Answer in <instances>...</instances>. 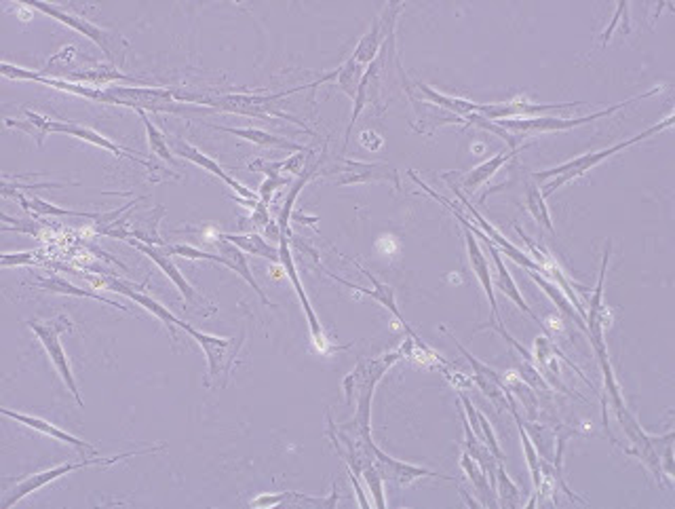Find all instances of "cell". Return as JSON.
I'll return each mask as SVG.
<instances>
[{
    "label": "cell",
    "mask_w": 675,
    "mask_h": 509,
    "mask_svg": "<svg viewBox=\"0 0 675 509\" xmlns=\"http://www.w3.org/2000/svg\"><path fill=\"white\" fill-rule=\"evenodd\" d=\"M661 91H662V87H654V89L646 91V94H642V96H636V97H631V100L614 104V106H610L606 110H599V113L589 114V117L562 119V117H549V114H543V117H532V119H503V121H494V123H498L500 127H503V129L511 131V134H515V136H520V138H523L526 134H549V131H568V129H574V127L593 123V121H597V119L610 117V114L619 113L621 108H625L627 104L646 100V97H653L656 94H661Z\"/></svg>",
    "instance_id": "5b68a950"
},
{
    "label": "cell",
    "mask_w": 675,
    "mask_h": 509,
    "mask_svg": "<svg viewBox=\"0 0 675 509\" xmlns=\"http://www.w3.org/2000/svg\"><path fill=\"white\" fill-rule=\"evenodd\" d=\"M529 275H532V280H534V281H537V283H538V286H540V288H543V290L546 292V296H549V298L553 300V303H555L557 306H560V309L563 311V313H566V315L572 317V320H574L576 323H579V326H580V328H583V330H585V321H583V317H580L579 313H576L574 305H572V303H570V298H566V296H563V294L560 292V286H557V288H555V283L549 281V280H546V277H543V275L534 273V271H529Z\"/></svg>",
    "instance_id": "8d00e7d4"
},
{
    "label": "cell",
    "mask_w": 675,
    "mask_h": 509,
    "mask_svg": "<svg viewBox=\"0 0 675 509\" xmlns=\"http://www.w3.org/2000/svg\"><path fill=\"white\" fill-rule=\"evenodd\" d=\"M220 239L232 243L237 246L238 250H243L246 254H252V256H260L271 260V263H279V246H271L264 237L258 233H247V235H230V233H222Z\"/></svg>",
    "instance_id": "f546056e"
},
{
    "label": "cell",
    "mask_w": 675,
    "mask_h": 509,
    "mask_svg": "<svg viewBox=\"0 0 675 509\" xmlns=\"http://www.w3.org/2000/svg\"><path fill=\"white\" fill-rule=\"evenodd\" d=\"M306 87L308 85L294 87V89L281 91V94H271V96L229 94V96H218V97H203V96L182 94V102L205 104V106H212L215 110H224V113H235V114H246V117H255V119H283V121H289V123L302 127L306 134H312V131L304 125V121L296 119V117H292V114L283 113V110H281L283 97L298 94V91L306 89Z\"/></svg>",
    "instance_id": "7a4b0ae2"
},
{
    "label": "cell",
    "mask_w": 675,
    "mask_h": 509,
    "mask_svg": "<svg viewBox=\"0 0 675 509\" xmlns=\"http://www.w3.org/2000/svg\"><path fill=\"white\" fill-rule=\"evenodd\" d=\"M218 246H220V254H209V252L199 250V247L182 246V243H176V246H167L165 250L169 254H171V256H182V258H188V260H212V263H220V264H222V267L235 271V273L241 275L243 280H246L249 283V286L254 288V292L258 294L262 303H264L266 306H272L271 300L266 298L264 290H262V288H260V283L255 281V277L252 275V271H249L246 252L238 250L237 246H232V243H229V241L218 243Z\"/></svg>",
    "instance_id": "9c48e42d"
},
{
    "label": "cell",
    "mask_w": 675,
    "mask_h": 509,
    "mask_svg": "<svg viewBox=\"0 0 675 509\" xmlns=\"http://www.w3.org/2000/svg\"><path fill=\"white\" fill-rule=\"evenodd\" d=\"M509 410L511 414L515 416V423H517V430H520V438H521V444H523V453H526V459H528V467H529V473H532V482H534V493H538L540 488V482H543V470H540V456L537 453V448H534L532 439H529V436L526 433V430H523V423H521V416L520 413H517V404L513 397H511V404H509Z\"/></svg>",
    "instance_id": "1f68e13d"
},
{
    "label": "cell",
    "mask_w": 675,
    "mask_h": 509,
    "mask_svg": "<svg viewBox=\"0 0 675 509\" xmlns=\"http://www.w3.org/2000/svg\"><path fill=\"white\" fill-rule=\"evenodd\" d=\"M106 94V104H116V106H127L133 110H153V113H182V106H178L176 91L162 89V87H123V85H110L102 87Z\"/></svg>",
    "instance_id": "52a82bcc"
},
{
    "label": "cell",
    "mask_w": 675,
    "mask_h": 509,
    "mask_svg": "<svg viewBox=\"0 0 675 509\" xmlns=\"http://www.w3.org/2000/svg\"><path fill=\"white\" fill-rule=\"evenodd\" d=\"M363 72H365L363 66L354 62L353 57H348V60L336 71L338 89L345 91V94L351 97L353 102H354V97H357V91H359L361 79H363Z\"/></svg>",
    "instance_id": "836d02e7"
},
{
    "label": "cell",
    "mask_w": 675,
    "mask_h": 509,
    "mask_svg": "<svg viewBox=\"0 0 675 509\" xmlns=\"http://www.w3.org/2000/svg\"><path fill=\"white\" fill-rule=\"evenodd\" d=\"M361 476L365 478V482H368L370 490H371V495H374L376 507H380V509H382V507H387V501H384V490H382V482H384V480H382V476H380V471L376 470L374 463H370V465H365V467H363V471H361Z\"/></svg>",
    "instance_id": "ab89813d"
},
{
    "label": "cell",
    "mask_w": 675,
    "mask_h": 509,
    "mask_svg": "<svg viewBox=\"0 0 675 509\" xmlns=\"http://www.w3.org/2000/svg\"><path fill=\"white\" fill-rule=\"evenodd\" d=\"M138 114H139V119H142L144 127H146L150 150H153L154 154H159V157H161L162 161H167V163H171L173 167H178V159L173 157V153H171V148H169V142H167L165 134H162V131H159V127L153 125V121L148 119V114H146V113H142V110H139Z\"/></svg>",
    "instance_id": "d590c367"
},
{
    "label": "cell",
    "mask_w": 675,
    "mask_h": 509,
    "mask_svg": "<svg viewBox=\"0 0 675 509\" xmlns=\"http://www.w3.org/2000/svg\"><path fill=\"white\" fill-rule=\"evenodd\" d=\"M462 229H464V241H467V252H469L471 269H473V273L477 275V280H479L481 288H484L488 300H490L492 320L498 321V323H503V317H500V313H498L496 296H494V283H492L490 264H488V258L484 256V252H481L479 243H477L473 233H471V230L467 227H462Z\"/></svg>",
    "instance_id": "7402d4cb"
},
{
    "label": "cell",
    "mask_w": 675,
    "mask_h": 509,
    "mask_svg": "<svg viewBox=\"0 0 675 509\" xmlns=\"http://www.w3.org/2000/svg\"><path fill=\"white\" fill-rule=\"evenodd\" d=\"M176 153H178L182 159L190 161V163L199 165V167H203V170H205V171L213 173V176H215V178H220V180H222V182L226 184V187H230L232 190H235V193H237L238 196H241V199H247V201H258V199H260V196L255 195L254 190H249V188L243 187L241 182L235 180V178H232L230 173H226V171L222 170V167H220L218 163H215V161H213L212 157H207L205 153H201V150L192 146V144L184 142V140H178V142H176Z\"/></svg>",
    "instance_id": "ffe728a7"
},
{
    "label": "cell",
    "mask_w": 675,
    "mask_h": 509,
    "mask_svg": "<svg viewBox=\"0 0 675 509\" xmlns=\"http://www.w3.org/2000/svg\"><path fill=\"white\" fill-rule=\"evenodd\" d=\"M461 467H462V471L467 473L469 482L473 484L475 493L479 495L481 505H492V507H496V505H498V501H494V499H492V495H496V493H494V488H492V484H490V478H488V473H486L484 470H481L479 463H477V461L473 459V456H471V455L467 453V450H464V453H462Z\"/></svg>",
    "instance_id": "4dcf8cb0"
},
{
    "label": "cell",
    "mask_w": 675,
    "mask_h": 509,
    "mask_svg": "<svg viewBox=\"0 0 675 509\" xmlns=\"http://www.w3.org/2000/svg\"><path fill=\"white\" fill-rule=\"evenodd\" d=\"M38 260V252H17V254H3L0 264L3 267H23V264H34Z\"/></svg>",
    "instance_id": "60d3db41"
},
{
    "label": "cell",
    "mask_w": 675,
    "mask_h": 509,
    "mask_svg": "<svg viewBox=\"0 0 675 509\" xmlns=\"http://www.w3.org/2000/svg\"><path fill=\"white\" fill-rule=\"evenodd\" d=\"M627 7H629V4H627V3H621V4H619V7H616V13H614V20H612V24H610V26L606 28V30H604V34H602V45H604V47H606V45H608V40H610V38H612V32H614V28H616V26H619V21H621V15H622V11H625Z\"/></svg>",
    "instance_id": "f6af8a7d"
},
{
    "label": "cell",
    "mask_w": 675,
    "mask_h": 509,
    "mask_svg": "<svg viewBox=\"0 0 675 509\" xmlns=\"http://www.w3.org/2000/svg\"><path fill=\"white\" fill-rule=\"evenodd\" d=\"M401 357H404V351L401 346L397 351L387 353V355L374 357V360H361L351 374L345 379V396L346 402L353 404L357 402V410H354V421H353V430L357 439H361L363 444L374 442L371 439V400H374V391L376 385L380 383L384 372L388 368H393Z\"/></svg>",
    "instance_id": "6da1fadb"
},
{
    "label": "cell",
    "mask_w": 675,
    "mask_h": 509,
    "mask_svg": "<svg viewBox=\"0 0 675 509\" xmlns=\"http://www.w3.org/2000/svg\"><path fill=\"white\" fill-rule=\"evenodd\" d=\"M526 207H528V212L532 213V218L537 220L538 224H543V227L546 230H549V233L555 235V229H553V220H551L549 207H546V204H545V196H543V193H540V188L534 187V184H528Z\"/></svg>",
    "instance_id": "74e56055"
},
{
    "label": "cell",
    "mask_w": 675,
    "mask_h": 509,
    "mask_svg": "<svg viewBox=\"0 0 675 509\" xmlns=\"http://www.w3.org/2000/svg\"><path fill=\"white\" fill-rule=\"evenodd\" d=\"M252 222L254 227H260V229H266L271 224V213H269V205L262 204V201H258V205L254 207V213H252Z\"/></svg>",
    "instance_id": "ee69618b"
},
{
    "label": "cell",
    "mask_w": 675,
    "mask_h": 509,
    "mask_svg": "<svg viewBox=\"0 0 675 509\" xmlns=\"http://www.w3.org/2000/svg\"><path fill=\"white\" fill-rule=\"evenodd\" d=\"M37 286L40 288V290H46V292L63 294V296L93 298V300H97V303H102V305H108V306H114V309L127 311V306L119 305V303H114V300L104 298L102 294H96L93 290H85V288L74 286V283H70V281H66V280H62V277H45V280H38V281H37Z\"/></svg>",
    "instance_id": "f1b7e54d"
},
{
    "label": "cell",
    "mask_w": 675,
    "mask_h": 509,
    "mask_svg": "<svg viewBox=\"0 0 675 509\" xmlns=\"http://www.w3.org/2000/svg\"><path fill=\"white\" fill-rule=\"evenodd\" d=\"M3 195H4V196L15 195V199L20 201L23 210L37 213V216H77V218H89V220H97V218H100V213H87V212L63 210V207H57V205H54V204H49V201L38 199V196H23L21 193H17V190H11V188H7V187H3Z\"/></svg>",
    "instance_id": "83f0119b"
},
{
    "label": "cell",
    "mask_w": 675,
    "mask_h": 509,
    "mask_svg": "<svg viewBox=\"0 0 675 509\" xmlns=\"http://www.w3.org/2000/svg\"><path fill=\"white\" fill-rule=\"evenodd\" d=\"M131 243L133 247H138L139 252L146 254V256L153 260V263L159 267L162 273H165L169 280H171L173 283H176V288L179 290V294H182L184 300L192 306H205L207 300L199 296V292L195 290V288L190 286V281L186 280V277L182 275V271H179L176 267V263L171 260V254H169L165 247H159V246H146V243H139L136 239H127Z\"/></svg>",
    "instance_id": "5bb4252c"
},
{
    "label": "cell",
    "mask_w": 675,
    "mask_h": 509,
    "mask_svg": "<svg viewBox=\"0 0 675 509\" xmlns=\"http://www.w3.org/2000/svg\"><path fill=\"white\" fill-rule=\"evenodd\" d=\"M517 154V150H503V153H498L496 157L488 159L484 161L481 165H477L471 170L469 173H464V176L461 178V184H458V188H464L467 193H473V190H477L479 187H484V184L490 180V178L496 173L500 167H503L506 161H511Z\"/></svg>",
    "instance_id": "d4e9b609"
},
{
    "label": "cell",
    "mask_w": 675,
    "mask_h": 509,
    "mask_svg": "<svg viewBox=\"0 0 675 509\" xmlns=\"http://www.w3.org/2000/svg\"><path fill=\"white\" fill-rule=\"evenodd\" d=\"M74 54H77V49H74L72 45H70V47H63V49L60 51V54L54 55L49 62H46L45 71H51V68H62V71H63V68H68V63L72 62Z\"/></svg>",
    "instance_id": "7bdbcfd3"
},
{
    "label": "cell",
    "mask_w": 675,
    "mask_h": 509,
    "mask_svg": "<svg viewBox=\"0 0 675 509\" xmlns=\"http://www.w3.org/2000/svg\"><path fill=\"white\" fill-rule=\"evenodd\" d=\"M496 496H498V505L503 507H517L521 503V495L520 488H517L513 480L506 476V470L503 465V461L498 463L496 467Z\"/></svg>",
    "instance_id": "f35d334b"
},
{
    "label": "cell",
    "mask_w": 675,
    "mask_h": 509,
    "mask_svg": "<svg viewBox=\"0 0 675 509\" xmlns=\"http://www.w3.org/2000/svg\"><path fill=\"white\" fill-rule=\"evenodd\" d=\"M46 129H49V134H66V136L79 138V140L89 142V144H93V146L108 150V153H112L114 157H119V159H121V157H123V159H129V161H133V163L144 165V167H146V170H150V171L154 170V167L150 165L148 161H144V159L136 157V154H133L131 150H127V148H123V146H119V144H114L112 140H108V138H104L102 134H97V131H93V129H89V127H85V125H79V123H63V121H51V119H49V127H46Z\"/></svg>",
    "instance_id": "2e32d148"
},
{
    "label": "cell",
    "mask_w": 675,
    "mask_h": 509,
    "mask_svg": "<svg viewBox=\"0 0 675 509\" xmlns=\"http://www.w3.org/2000/svg\"><path fill=\"white\" fill-rule=\"evenodd\" d=\"M252 170H258V171H264L266 173V180L260 184V190H258V196L262 204L269 205L272 201V195L277 193V188L281 187H288V178H283L281 173V165L279 163H266V161H255V163H252Z\"/></svg>",
    "instance_id": "d6a6232c"
},
{
    "label": "cell",
    "mask_w": 675,
    "mask_h": 509,
    "mask_svg": "<svg viewBox=\"0 0 675 509\" xmlns=\"http://www.w3.org/2000/svg\"><path fill=\"white\" fill-rule=\"evenodd\" d=\"M179 328L188 334L190 338H195V343L201 346L203 353L207 357V368L209 374L205 379V385H212V379H220V374L229 376L235 368L238 351H241L243 343H246V332L241 334L238 338H220V337H212V334L199 332L196 328H192L190 323L182 321Z\"/></svg>",
    "instance_id": "ba28073f"
},
{
    "label": "cell",
    "mask_w": 675,
    "mask_h": 509,
    "mask_svg": "<svg viewBox=\"0 0 675 509\" xmlns=\"http://www.w3.org/2000/svg\"><path fill=\"white\" fill-rule=\"evenodd\" d=\"M288 503V505H311V507H336L338 505V493L336 484L331 495L325 496H306L302 493H279V495H262L252 501V507H275Z\"/></svg>",
    "instance_id": "cb8c5ba5"
},
{
    "label": "cell",
    "mask_w": 675,
    "mask_h": 509,
    "mask_svg": "<svg viewBox=\"0 0 675 509\" xmlns=\"http://www.w3.org/2000/svg\"><path fill=\"white\" fill-rule=\"evenodd\" d=\"M26 326L30 328L34 334H37V338L40 340V345L45 346V351H46V355H49L51 363H54L57 372H60L63 383H66V387L70 389V393L74 396V400H77L79 406L83 408L85 402H83V397H80L79 385H77V380H74L72 368H70L68 355H66V351H63V345L60 340L63 332H68V330L74 328V323L70 321L68 315H57V317H51V320H43V321L30 320V321H26Z\"/></svg>",
    "instance_id": "8992f818"
},
{
    "label": "cell",
    "mask_w": 675,
    "mask_h": 509,
    "mask_svg": "<svg viewBox=\"0 0 675 509\" xmlns=\"http://www.w3.org/2000/svg\"><path fill=\"white\" fill-rule=\"evenodd\" d=\"M213 127V129L218 131H226V134H232L237 138H243V140L247 142H254L258 144V146H264V148H285V150H294V153H308V148L302 146V144H296L292 140H288V138H281V136H272L269 134V131H262V129H254V127H220V125H209Z\"/></svg>",
    "instance_id": "603a6c76"
},
{
    "label": "cell",
    "mask_w": 675,
    "mask_h": 509,
    "mask_svg": "<svg viewBox=\"0 0 675 509\" xmlns=\"http://www.w3.org/2000/svg\"><path fill=\"white\" fill-rule=\"evenodd\" d=\"M534 357H537V362L540 363V368H543V372L553 376V380H555V383L560 385V389L566 391V387H563L560 383V363H557V357H563V355H562L560 351L555 349V345H553L551 340L546 338V337H537V340H534ZM563 360H566L570 363V366H572L576 370V372L583 376V372H580V370L574 366V362H570L568 357H563ZM583 379H585V376H583ZM587 383H589V380H587Z\"/></svg>",
    "instance_id": "484cf974"
},
{
    "label": "cell",
    "mask_w": 675,
    "mask_h": 509,
    "mask_svg": "<svg viewBox=\"0 0 675 509\" xmlns=\"http://www.w3.org/2000/svg\"><path fill=\"white\" fill-rule=\"evenodd\" d=\"M353 264H354V267H357V269L361 271V273H363V275H365V277H368V280L371 281V286H374V288H371V290H368V288L354 286V283L346 281V280H342V277L334 275V273H331V271H328V269H323V271H325V273H328V275L331 277V280H336L338 283H342V286L351 288V290H354V292H361V294H365V296H370L371 300H376V303H380V305L384 306V309H387V311H388V313H391V315L395 317V320H397V321H399V326L405 330V334H407V337H410V338H414V340H421V338H418V334L414 332V330H412L410 326H407V321L404 320V315H401V311L397 309V303H395V290H393V288H391V286H387V283H382L380 280H378V277H376V275H371L368 269H363V267H361V264L357 263V260H353Z\"/></svg>",
    "instance_id": "9a60e30c"
},
{
    "label": "cell",
    "mask_w": 675,
    "mask_h": 509,
    "mask_svg": "<svg viewBox=\"0 0 675 509\" xmlns=\"http://www.w3.org/2000/svg\"><path fill=\"white\" fill-rule=\"evenodd\" d=\"M452 188H454V193H456L458 199H461V201H462V205H464V207H467V210H469L471 213H473V218L477 220V222H479V227H481L479 230H481V233H484V235L488 237V239H490L492 243H498V246H500V250L506 252V256H509L511 260H515V263H517V264H520V267H526L528 271H534V273H538V271H540V275H545L543 267H540V264L537 263V260H534V258H529V256H528V254H523V252L520 250V247L513 246V243H511L509 239H506V237H504L503 233H500V230H498L496 227H494V224L488 222V220H486L484 216H481V213H479V212H477L473 205H471V201L467 199V196H464V195H462V190H461V188H458V187H456V184H454V187H452Z\"/></svg>",
    "instance_id": "ac0fdd59"
},
{
    "label": "cell",
    "mask_w": 675,
    "mask_h": 509,
    "mask_svg": "<svg viewBox=\"0 0 675 509\" xmlns=\"http://www.w3.org/2000/svg\"><path fill=\"white\" fill-rule=\"evenodd\" d=\"M26 7L30 9H37V11H43V13L51 15L54 20L62 21V24H66L68 28H72V30H77L83 34V37H87L89 40H93V43L97 45L104 51V55L108 57L110 62H114V51H112V34L102 30L100 26L91 24V21H87L85 17H79V15H72L68 13V11H63L60 7H55V4H46V3H38V0H34V3H26Z\"/></svg>",
    "instance_id": "7c38bea8"
},
{
    "label": "cell",
    "mask_w": 675,
    "mask_h": 509,
    "mask_svg": "<svg viewBox=\"0 0 675 509\" xmlns=\"http://www.w3.org/2000/svg\"><path fill=\"white\" fill-rule=\"evenodd\" d=\"M671 125H673V114H669V117H667L665 121H662V123L648 127V129H644L642 134H638V136L629 138V140L614 144V146H610V148L596 150V153L580 154V157H576V159H572V161H566V163L553 167V170L537 171V173H534V178H537V180H549V178H553L551 182H546V184H545V187H543V190H540V193H543V196L546 199V196L555 193L557 188H562L563 184H568V182L576 180V178L585 176L587 171H591L593 167L602 163V161L610 159V157H612V154L621 153V150H625V148L633 146V144H638V142L646 140V138H650V136H654V134H661L662 129H667V127H671Z\"/></svg>",
    "instance_id": "3957f363"
},
{
    "label": "cell",
    "mask_w": 675,
    "mask_h": 509,
    "mask_svg": "<svg viewBox=\"0 0 675 509\" xmlns=\"http://www.w3.org/2000/svg\"><path fill=\"white\" fill-rule=\"evenodd\" d=\"M23 114H26V121H15V119H7L4 123H7L9 127H15V129L23 131V134H28L30 138H34L37 140L38 146H43L45 142V136L49 134V119L46 117H40V114L32 113V110H23Z\"/></svg>",
    "instance_id": "e575fe53"
},
{
    "label": "cell",
    "mask_w": 675,
    "mask_h": 509,
    "mask_svg": "<svg viewBox=\"0 0 675 509\" xmlns=\"http://www.w3.org/2000/svg\"><path fill=\"white\" fill-rule=\"evenodd\" d=\"M323 176H334L338 187H351V184H370V182H391L399 188V173L395 167L387 163H365V161L338 159V163L329 170H323Z\"/></svg>",
    "instance_id": "30bf717a"
},
{
    "label": "cell",
    "mask_w": 675,
    "mask_h": 509,
    "mask_svg": "<svg viewBox=\"0 0 675 509\" xmlns=\"http://www.w3.org/2000/svg\"><path fill=\"white\" fill-rule=\"evenodd\" d=\"M3 222H15L13 227H4V230L15 229V230H20V233H28V235H38L40 229H43L38 222H34V220H13V218H9L7 213H3Z\"/></svg>",
    "instance_id": "b9f144b4"
},
{
    "label": "cell",
    "mask_w": 675,
    "mask_h": 509,
    "mask_svg": "<svg viewBox=\"0 0 675 509\" xmlns=\"http://www.w3.org/2000/svg\"><path fill=\"white\" fill-rule=\"evenodd\" d=\"M3 414H4V416H9V419L17 421V423H21V425L30 427V430H34V431H40V433H43V436H49V438L57 439V442H62V444H70V446H74V448L83 450V453L96 455V448H93L89 442H85V439H80V438H74V436H72V433H68V431L60 430V427H55L54 423H49V421L40 419V416H32V414L15 413V410H9V408H3Z\"/></svg>",
    "instance_id": "44dd1931"
},
{
    "label": "cell",
    "mask_w": 675,
    "mask_h": 509,
    "mask_svg": "<svg viewBox=\"0 0 675 509\" xmlns=\"http://www.w3.org/2000/svg\"><path fill=\"white\" fill-rule=\"evenodd\" d=\"M100 281L104 283V286L108 288V290L119 292V294H123V296L131 298L133 303H138L139 306H142V309H146L148 313H153L156 317V320L165 323L167 330H169V334H171L173 343H176V340H178L176 328H179V323H182V320H178V317L173 315L171 311L167 309V306H162L159 303V300H154L153 296H148V294H144V292H139V290H133L131 283L116 280V277H102Z\"/></svg>",
    "instance_id": "e0dca14e"
},
{
    "label": "cell",
    "mask_w": 675,
    "mask_h": 509,
    "mask_svg": "<svg viewBox=\"0 0 675 509\" xmlns=\"http://www.w3.org/2000/svg\"><path fill=\"white\" fill-rule=\"evenodd\" d=\"M279 263L283 264L285 273H288L289 280H292L294 290H296V294H298V298H300V303H302V309H304V315H306V320H308V328H311L312 345H315L317 351L328 353L329 351V340H328V337H325L321 321H319L315 309H312L311 300H308V296H306L304 286H302V281H300V275H298V269H296L292 250H289L288 235H283L281 239H279Z\"/></svg>",
    "instance_id": "8fae6325"
},
{
    "label": "cell",
    "mask_w": 675,
    "mask_h": 509,
    "mask_svg": "<svg viewBox=\"0 0 675 509\" xmlns=\"http://www.w3.org/2000/svg\"><path fill=\"white\" fill-rule=\"evenodd\" d=\"M399 9H401V4H391V7H387V13H384L382 17H378V20L374 21V26L370 28L368 34H365V37L359 40L357 47H354V54L351 55L354 62L361 63V66H368V63L376 60L378 54H380L384 40H387V30H391L393 28L395 11H399Z\"/></svg>",
    "instance_id": "d6986e66"
},
{
    "label": "cell",
    "mask_w": 675,
    "mask_h": 509,
    "mask_svg": "<svg viewBox=\"0 0 675 509\" xmlns=\"http://www.w3.org/2000/svg\"><path fill=\"white\" fill-rule=\"evenodd\" d=\"M371 450H374V465H376V470L380 471L382 480H388V482H395L397 486H410L412 482H416V480H421V478H439V480H447V482H454V478L444 476V473L430 471V470H424V467L412 465V463L393 459V456H388L384 450L378 448L376 444L371 446Z\"/></svg>",
    "instance_id": "4fadbf2b"
},
{
    "label": "cell",
    "mask_w": 675,
    "mask_h": 509,
    "mask_svg": "<svg viewBox=\"0 0 675 509\" xmlns=\"http://www.w3.org/2000/svg\"><path fill=\"white\" fill-rule=\"evenodd\" d=\"M162 448H165V446H153V448H144V450H131V453H121V455H114V456H96V455H93V456H89V459H80V461H74V463H62V465L51 467V470H45V471H38V473H34V476L21 480V482H17L15 488L11 490L7 496H4L3 503H0V507L7 509L11 505H15V503L21 501L23 496L37 493V490L43 488V486H46L49 482H55L57 478L66 476V473H70V471L85 470V467H93V465L108 467V465H114V463H119L123 459H129V456L154 455Z\"/></svg>",
    "instance_id": "277c9868"
},
{
    "label": "cell",
    "mask_w": 675,
    "mask_h": 509,
    "mask_svg": "<svg viewBox=\"0 0 675 509\" xmlns=\"http://www.w3.org/2000/svg\"><path fill=\"white\" fill-rule=\"evenodd\" d=\"M416 89L421 91V94L424 97H427L429 104H433V106L450 110L452 114H456V117L462 119V121L467 119L469 114H477V113H479V104L462 100V97H454V96L439 94V91L430 89V87L424 85V83H416Z\"/></svg>",
    "instance_id": "4316f807"
}]
</instances>
